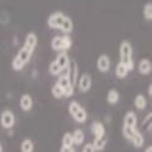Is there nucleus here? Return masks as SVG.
I'll return each instance as SVG.
<instances>
[{"label": "nucleus", "instance_id": "obj_24", "mask_svg": "<svg viewBox=\"0 0 152 152\" xmlns=\"http://www.w3.org/2000/svg\"><path fill=\"white\" fill-rule=\"evenodd\" d=\"M106 137L102 136V137H99V139H95V141L93 142V146L95 148V151H101V150H104L105 146H106Z\"/></svg>", "mask_w": 152, "mask_h": 152}, {"label": "nucleus", "instance_id": "obj_25", "mask_svg": "<svg viewBox=\"0 0 152 152\" xmlns=\"http://www.w3.org/2000/svg\"><path fill=\"white\" fill-rule=\"evenodd\" d=\"M49 72L51 73L53 75H60V74L63 72V69L57 65L56 61H53V62L49 65Z\"/></svg>", "mask_w": 152, "mask_h": 152}, {"label": "nucleus", "instance_id": "obj_34", "mask_svg": "<svg viewBox=\"0 0 152 152\" xmlns=\"http://www.w3.org/2000/svg\"><path fill=\"white\" fill-rule=\"evenodd\" d=\"M60 152H75V150H74V147H63L62 146Z\"/></svg>", "mask_w": 152, "mask_h": 152}, {"label": "nucleus", "instance_id": "obj_5", "mask_svg": "<svg viewBox=\"0 0 152 152\" xmlns=\"http://www.w3.org/2000/svg\"><path fill=\"white\" fill-rule=\"evenodd\" d=\"M15 122H16L15 115L11 111H9V110L4 111L1 113V116H0V123H1L3 128H5V129L12 128V126L15 125Z\"/></svg>", "mask_w": 152, "mask_h": 152}, {"label": "nucleus", "instance_id": "obj_11", "mask_svg": "<svg viewBox=\"0 0 152 152\" xmlns=\"http://www.w3.org/2000/svg\"><path fill=\"white\" fill-rule=\"evenodd\" d=\"M56 62H57V65L65 71L68 66H69V57H68V55H67V53L66 51H61L58 55H57V57H56V60H55Z\"/></svg>", "mask_w": 152, "mask_h": 152}, {"label": "nucleus", "instance_id": "obj_19", "mask_svg": "<svg viewBox=\"0 0 152 152\" xmlns=\"http://www.w3.org/2000/svg\"><path fill=\"white\" fill-rule=\"evenodd\" d=\"M116 75H117V77L118 78H121V79H123V78H125L126 77V75H128V73H129V69L128 68H126L124 65H123V63H118V65L116 66Z\"/></svg>", "mask_w": 152, "mask_h": 152}, {"label": "nucleus", "instance_id": "obj_18", "mask_svg": "<svg viewBox=\"0 0 152 152\" xmlns=\"http://www.w3.org/2000/svg\"><path fill=\"white\" fill-rule=\"evenodd\" d=\"M72 137H73V142H74V145H82L83 141H84L85 135H84V133H83L82 129H75L74 133L72 134Z\"/></svg>", "mask_w": 152, "mask_h": 152}, {"label": "nucleus", "instance_id": "obj_15", "mask_svg": "<svg viewBox=\"0 0 152 152\" xmlns=\"http://www.w3.org/2000/svg\"><path fill=\"white\" fill-rule=\"evenodd\" d=\"M134 105H135V107H136L137 110L142 111V110H145L146 106H147V100H146V97H145L144 95L139 94V95H136L135 99H134Z\"/></svg>", "mask_w": 152, "mask_h": 152}, {"label": "nucleus", "instance_id": "obj_21", "mask_svg": "<svg viewBox=\"0 0 152 152\" xmlns=\"http://www.w3.org/2000/svg\"><path fill=\"white\" fill-rule=\"evenodd\" d=\"M60 29H61L62 32H65L66 34L71 33V32L73 31V21H72L68 16H66V17H65V21H63V23H62V26H61Z\"/></svg>", "mask_w": 152, "mask_h": 152}, {"label": "nucleus", "instance_id": "obj_33", "mask_svg": "<svg viewBox=\"0 0 152 152\" xmlns=\"http://www.w3.org/2000/svg\"><path fill=\"white\" fill-rule=\"evenodd\" d=\"M83 152H95V148H94L93 144H86L83 148Z\"/></svg>", "mask_w": 152, "mask_h": 152}, {"label": "nucleus", "instance_id": "obj_1", "mask_svg": "<svg viewBox=\"0 0 152 152\" xmlns=\"http://www.w3.org/2000/svg\"><path fill=\"white\" fill-rule=\"evenodd\" d=\"M119 57L121 63L132 71L134 68V61H133V46L128 40H124L119 45Z\"/></svg>", "mask_w": 152, "mask_h": 152}, {"label": "nucleus", "instance_id": "obj_2", "mask_svg": "<svg viewBox=\"0 0 152 152\" xmlns=\"http://www.w3.org/2000/svg\"><path fill=\"white\" fill-rule=\"evenodd\" d=\"M32 51H29V50H27L26 48H21L20 51L17 53V55L14 57V60H12V68H14L15 71H21L24 66L27 65V63L29 62L31 57H32Z\"/></svg>", "mask_w": 152, "mask_h": 152}, {"label": "nucleus", "instance_id": "obj_27", "mask_svg": "<svg viewBox=\"0 0 152 152\" xmlns=\"http://www.w3.org/2000/svg\"><path fill=\"white\" fill-rule=\"evenodd\" d=\"M142 12H144V17H145L147 21H151V20H152V4H151V3H147V4L144 6Z\"/></svg>", "mask_w": 152, "mask_h": 152}, {"label": "nucleus", "instance_id": "obj_29", "mask_svg": "<svg viewBox=\"0 0 152 152\" xmlns=\"http://www.w3.org/2000/svg\"><path fill=\"white\" fill-rule=\"evenodd\" d=\"M51 93H53V96L56 97V99H61V97H63V90L61 89V88H60L57 84L53 85V88H51Z\"/></svg>", "mask_w": 152, "mask_h": 152}, {"label": "nucleus", "instance_id": "obj_28", "mask_svg": "<svg viewBox=\"0 0 152 152\" xmlns=\"http://www.w3.org/2000/svg\"><path fill=\"white\" fill-rule=\"evenodd\" d=\"M82 106L77 102V101H72V102L69 104V106H68V112H69V115L73 117L75 113H77L78 111H79V108H80Z\"/></svg>", "mask_w": 152, "mask_h": 152}, {"label": "nucleus", "instance_id": "obj_36", "mask_svg": "<svg viewBox=\"0 0 152 152\" xmlns=\"http://www.w3.org/2000/svg\"><path fill=\"white\" fill-rule=\"evenodd\" d=\"M148 95L152 96V86L151 85H148Z\"/></svg>", "mask_w": 152, "mask_h": 152}, {"label": "nucleus", "instance_id": "obj_7", "mask_svg": "<svg viewBox=\"0 0 152 152\" xmlns=\"http://www.w3.org/2000/svg\"><path fill=\"white\" fill-rule=\"evenodd\" d=\"M91 77H90V74L89 73H84L82 74V77L79 78L78 80V88H79V90L82 93H86V91H89L90 90V88H91Z\"/></svg>", "mask_w": 152, "mask_h": 152}, {"label": "nucleus", "instance_id": "obj_35", "mask_svg": "<svg viewBox=\"0 0 152 152\" xmlns=\"http://www.w3.org/2000/svg\"><path fill=\"white\" fill-rule=\"evenodd\" d=\"M145 152H152V146H147L146 150H145Z\"/></svg>", "mask_w": 152, "mask_h": 152}, {"label": "nucleus", "instance_id": "obj_9", "mask_svg": "<svg viewBox=\"0 0 152 152\" xmlns=\"http://www.w3.org/2000/svg\"><path fill=\"white\" fill-rule=\"evenodd\" d=\"M97 68L100 72H102V73H106L110 71L111 68V60L107 55H101L99 56L97 58Z\"/></svg>", "mask_w": 152, "mask_h": 152}, {"label": "nucleus", "instance_id": "obj_37", "mask_svg": "<svg viewBox=\"0 0 152 152\" xmlns=\"http://www.w3.org/2000/svg\"><path fill=\"white\" fill-rule=\"evenodd\" d=\"M0 152H3V146H1V144H0Z\"/></svg>", "mask_w": 152, "mask_h": 152}, {"label": "nucleus", "instance_id": "obj_31", "mask_svg": "<svg viewBox=\"0 0 152 152\" xmlns=\"http://www.w3.org/2000/svg\"><path fill=\"white\" fill-rule=\"evenodd\" d=\"M135 130H136V128H129V126H124L123 125V135L128 139V140H130V139L133 137Z\"/></svg>", "mask_w": 152, "mask_h": 152}, {"label": "nucleus", "instance_id": "obj_8", "mask_svg": "<svg viewBox=\"0 0 152 152\" xmlns=\"http://www.w3.org/2000/svg\"><path fill=\"white\" fill-rule=\"evenodd\" d=\"M38 45V37L35 33L31 32L26 35V39H24V44H23V48H26L27 50H29V51H34V49L37 48Z\"/></svg>", "mask_w": 152, "mask_h": 152}, {"label": "nucleus", "instance_id": "obj_3", "mask_svg": "<svg viewBox=\"0 0 152 152\" xmlns=\"http://www.w3.org/2000/svg\"><path fill=\"white\" fill-rule=\"evenodd\" d=\"M56 84L63 90V96L69 97V96L73 95V93H74V86L71 84V82H69V79H68V77H67L66 74L61 75Z\"/></svg>", "mask_w": 152, "mask_h": 152}, {"label": "nucleus", "instance_id": "obj_16", "mask_svg": "<svg viewBox=\"0 0 152 152\" xmlns=\"http://www.w3.org/2000/svg\"><path fill=\"white\" fill-rule=\"evenodd\" d=\"M130 141L133 142V145H134L135 147H141V146L144 145V136H142V134H141L140 132L135 130L133 137L130 139Z\"/></svg>", "mask_w": 152, "mask_h": 152}, {"label": "nucleus", "instance_id": "obj_30", "mask_svg": "<svg viewBox=\"0 0 152 152\" xmlns=\"http://www.w3.org/2000/svg\"><path fill=\"white\" fill-rule=\"evenodd\" d=\"M62 45H63V51H66V50L71 49V46H72V39L67 34L62 35Z\"/></svg>", "mask_w": 152, "mask_h": 152}, {"label": "nucleus", "instance_id": "obj_13", "mask_svg": "<svg viewBox=\"0 0 152 152\" xmlns=\"http://www.w3.org/2000/svg\"><path fill=\"white\" fill-rule=\"evenodd\" d=\"M91 132L95 136V139L105 136V126L101 122H94L91 124Z\"/></svg>", "mask_w": 152, "mask_h": 152}, {"label": "nucleus", "instance_id": "obj_22", "mask_svg": "<svg viewBox=\"0 0 152 152\" xmlns=\"http://www.w3.org/2000/svg\"><path fill=\"white\" fill-rule=\"evenodd\" d=\"M73 118H74V121L75 122H78V123H84L85 121H86V118H88V115H86V111L83 108V107H80L79 108V111L75 113V115L73 116Z\"/></svg>", "mask_w": 152, "mask_h": 152}, {"label": "nucleus", "instance_id": "obj_26", "mask_svg": "<svg viewBox=\"0 0 152 152\" xmlns=\"http://www.w3.org/2000/svg\"><path fill=\"white\" fill-rule=\"evenodd\" d=\"M62 146L63 147H73L74 142H73V137L71 133H66L62 137Z\"/></svg>", "mask_w": 152, "mask_h": 152}, {"label": "nucleus", "instance_id": "obj_12", "mask_svg": "<svg viewBox=\"0 0 152 152\" xmlns=\"http://www.w3.org/2000/svg\"><path fill=\"white\" fill-rule=\"evenodd\" d=\"M137 124V118L134 112L129 111L125 113L124 116V126H129V128H136Z\"/></svg>", "mask_w": 152, "mask_h": 152}, {"label": "nucleus", "instance_id": "obj_14", "mask_svg": "<svg viewBox=\"0 0 152 152\" xmlns=\"http://www.w3.org/2000/svg\"><path fill=\"white\" fill-rule=\"evenodd\" d=\"M137 69L140 72V74H148L151 73V69H152V65H151V61L147 60V58H144L139 62V66H137Z\"/></svg>", "mask_w": 152, "mask_h": 152}, {"label": "nucleus", "instance_id": "obj_6", "mask_svg": "<svg viewBox=\"0 0 152 152\" xmlns=\"http://www.w3.org/2000/svg\"><path fill=\"white\" fill-rule=\"evenodd\" d=\"M66 75L68 77L71 84L74 86L78 80V66L75 62H69V66L66 68Z\"/></svg>", "mask_w": 152, "mask_h": 152}, {"label": "nucleus", "instance_id": "obj_23", "mask_svg": "<svg viewBox=\"0 0 152 152\" xmlns=\"http://www.w3.org/2000/svg\"><path fill=\"white\" fill-rule=\"evenodd\" d=\"M33 150H34V144L31 139H26V140L22 141V144H21L22 152H33Z\"/></svg>", "mask_w": 152, "mask_h": 152}, {"label": "nucleus", "instance_id": "obj_17", "mask_svg": "<svg viewBox=\"0 0 152 152\" xmlns=\"http://www.w3.org/2000/svg\"><path fill=\"white\" fill-rule=\"evenodd\" d=\"M119 101V93L116 89H111L107 93V102L111 105H116Z\"/></svg>", "mask_w": 152, "mask_h": 152}, {"label": "nucleus", "instance_id": "obj_32", "mask_svg": "<svg viewBox=\"0 0 152 152\" xmlns=\"http://www.w3.org/2000/svg\"><path fill=\"white\" fill-rule=\"evenodd\" d=\"M151 118H152V113H148V115L146 116V118L144 119V122H142V128L147 129L148 132L151 130Z\"/></svg>", "mask_w": 152, "mask_h": 152}, {"label": "nucleus", "instance_id": "obj_10", "mask_svg": "<svg viewBox=\"0 0 152 152\" xmlns=\"http://www.w3.org/2000/svg\"><path fill=\"white\" fill-rule=\"evenodd\" d=\"M20 106H21V108H22L24 112L31 111L32 107H33V100H32V96L28 95V94L22 95L21 99H20Z\"/></svg>", "mask_w": 152, "mask_h": 152}, {"label": "nucleus", "instance_id": "obj_4", "mask_svg": "<svg viewBox=\"0 0 152 152\" xmlns=\"http://www.w3.org/2000/svg\"><path fill=\"white\" fill-rule=\"evenodd\" d=\"M65 17L66 15H63L62 12L57 11V12H54V14H51L49 16L48 18V26L50 28H53V29H60L61 26H62V23L63 21H65Z\"/></svg>", "mask_w": 152, "mask_h": 152}, {"label": "nucleus", "instance_id": "obj_20", "mask_svg": "<svg viewBox=\"0 0 152 152\" xmlns=\"http://www.w3.org/2000/svg\"><path fill=\"white\" fill-rule=\"evenodd\" d=\"M51 49L54 51H63V45H62V37H54L51 40Z\"/></svg>", "mask_w": 152, "mask_h": 152}]
</instances>
